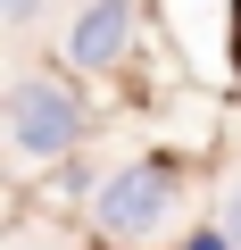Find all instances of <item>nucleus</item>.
Here are the masks:
<instances>
[{
  "label": "nucleus",
  "mask_w": 241,
  "mask_h": 250,
  "mask_svg": "<svg viewBox=\"0 0 241 250\" xmlns=\"http://www.w3.org/2000/svg\"><path fill=\"white\" fill-rule=\"evenodd\" d=\"M183 250H233V233L216 225V233H183Z\"/></svg>",
  "instance_id": "nucleus-5"
},
{
  "label": "nucleus",
  "mask_w": 241,
  "mask_h": 250,
  "mask_svg": "<svg viewBox=\"0 0 241 250\" xmlns=\"http://www.w3.org/2000/svg\"><path fill=\"white\" fill-rule=\"evenodd\" d=\"M0 9H9V25H25V17H34V0H0Z\"/></svg>",
  "instance_id": "nucleus-6"
},
{
  "label": "nucleus",
  "mask_w": 241,
  "mask_h": 250,
  "mask_svg": "<svg viewBox=\"0 0 241 250\" xmlns=\"http://www.w3.org/2000/svg\"><path fill=\"white\" fill-rule=\"evenodd\" d=\"M83 134H92V108H83L75 83H58V75H25V83L9 92V142H17L25 159H67Z\"/></svg>",
  "instance_id": "nucleus-2"
},
{
  "label": "nucleus",
  "mask_w": 241,
  "mask_h": 250,
  "mask_svg": "<svg viewBox=\"0 0 241 250\" xmlns=\"http://www.w3.org/2000/svg\"><path fill=\"white\" fill-rule=\"evenodd\" d=\"M233 75H241V0H233Z\"/></svg>",
  "instance_id": "nucleus-7"
},
{
  "label": "nucleus",
  "mask_w": 241,
  "mask_h": 250,
  "mask_svg": "<svg viewBox=\"0 0 241 250\" xmlns=\"http://www.w3.org/2000/svg\"><path fill=\"white\" fill-rule=\"evenodd\" d=\"M224 233H233V250H241V175H233V192H224Z\"/></svg>",
  "instance_id": "nucleus-4"
},
{
  "label": "nucleus",
  "mask_w": 241,
  "mask_h": 250,
  "mask_svg": "<svg viewBox=\"0 0 241 250\" xmlns=\"http://www.w3.org/2000/svg\"><path fill=\"white\" fill-rule=\"evenodd\" d=\"M175 192H183V167H175V159H125V167L92 192V225H100L108 242L142 250V242H158V233H167Z\"/></svg>",
  "instance_id": "nucleus-1"
},
{
  "label": "nucleus",
  "mask_w": 241,
  "mask_h": 250,
  "mask_svg": "<svg viewBox=\"0 0 241 250\" xmlns=\"http://www.w3.org/2000/svg\"><path fill=\"white\" fill-rule=\"evenodd\" d=\"M125 42H133V0H92V9L67 25V67L100 75V67L125 59Z\"/></svg>",
  "instance_id": "nucleus-3"
}]
</instances>
